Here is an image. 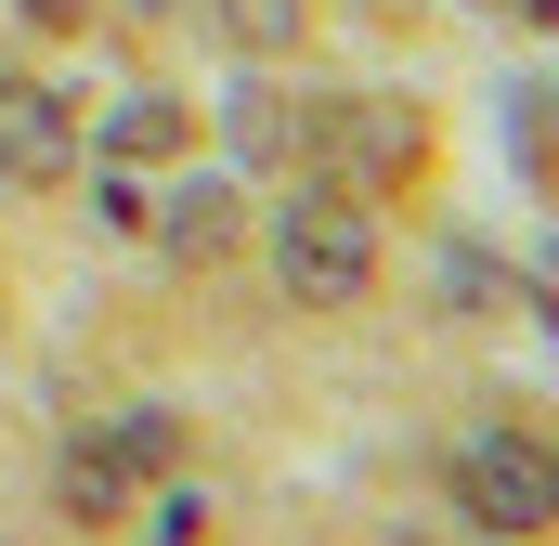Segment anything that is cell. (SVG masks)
I'll return each mask as SVG.
<instances>
[{"mask_svg":"<svg viewBox=\"0 0 559 546\" xmlns=\"http://www.w3.org/2000/svg\"><path fill=\"white\" fill-rule=\"evenodd\" d=\"M274 286H286V299H312V312L365 299V286H378V209L338 195V182L286 195V209H274Z\"/></svg>","mask_w":559,"mask_h":546,"instance_id":"6da1fadb","label":"cell"},{"mask_svg":"<svg viewBox=\"0 0 559 546\" xmlns=\"http://www.w3.org/2000/svg\"><path fill=\"white\" fill-rule=\"evenodd\" d=\"M169 468H182V416H169V404H131V416H105V429L66 442L52 495H66V521H118L143 482H169Z\"/></svg>","mask_w":559,"mask_h":546,"instance_id":"3957f363","label":"cell"},{"mask_svg":"<svg viewBox=\"0 0 559 546\" xmlns=\"http://www.w3.org/2000/svg\"><path fill=\"white\" fill-rule=\"evenodd\" d=\"M13 13H26L39 39H66V26H92V0H13Z\"/></svg>","mask_w":559,"mask_h":546,"instance_id":"9c48e42d","label":"cell"},{"mask_svg":"<svg viewBox=\"0 0 559 546\" xmlns=\"http://www.w3.org/2000/svg\"><path fill=\"white\" fill-rule=\"evenodd\" d=\"M169 248H182V261H222V248H235V209H222V195H182V209H169Z\"/></svg>","mask_w":559,"mask_h":546,"instance_id":"52a82bcc","label":"cell"},{"mask_svg":"<svg viewBox=\"0 0 559 546\" xmlns=\"http://www.w3.org/2000/svg\"><path fill=\"white\" fill-rule=\"evenodd\" d=\"M79 169V118L52 79H0V182H66Z\"/></svg>","mask_w":559,"mask_h":546,"instance_id":"277c9868","label":"cell"},{"mask_svg":"<svg viewBox=\"0 0 559 546\" xmlns=\"http://www.w3.org/2000/svg\"><path fill=\"white\" fill-rule=\"evenodd\" d=\"M312 143H325V169H338V195H352V182H391V169L417 156V118H404V105H325Z\"/></svg>","mask_w":559,"mask_h":546,"instance_id":"5b68a950","label":"cell"},{"mask_svg":"<svg viewBox=\"0 0 559 546\" xmlns=\"http://www.w3.org/2000/svg\"><path fill=\"white\" fill-rule=\"evenodd\" d=\"M169 143H182V105H169V92H143V105H118L105 156H169Z\"/></svg>","mask_w":559,"mask_h":546,"instance_id":"8992f818","label":"cell"},{"mask_svg":"<svg viewBox=\"0 0 559 546\" xmlns=\"http://www.w3.org/2000/svg\"><path fill=\"white\" fill-rule=\"evenodd\" d=\"M222 26H235V52H286L299 39V0H222Z\"/></svg>","mask_w":559,"mask_h":546,"instance_id":"ba28073f","label":"cell"},{"mask_svg":"<svg viewBox=\"0 0 559 546\" xmlns=\"http://www.w3.org/2000/svg\"><path fill=\"white\" fill-rule=\"evenodd\" d=\"M442 482H455V508H468L481 534H508V546L559 534V442L547 429H468Z\"/></svg>","mask_w":559,"mask_h":546,"instance_id":"7a4b0ae2","label":"cell"}]
</instances>
